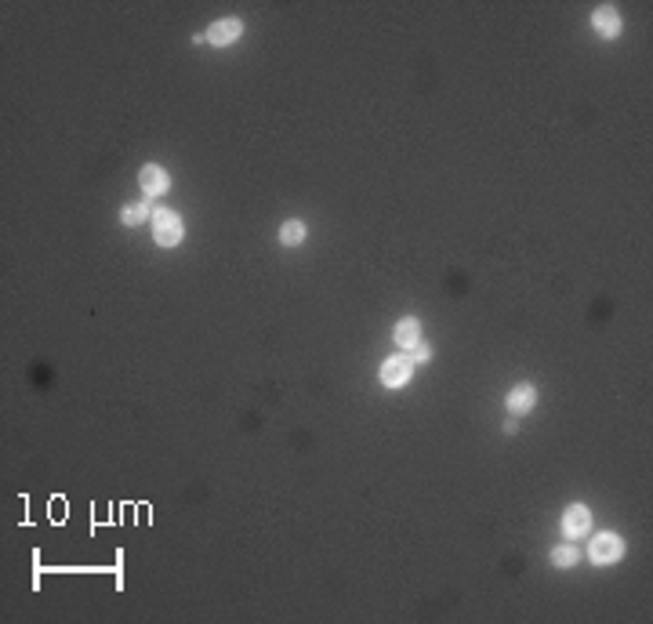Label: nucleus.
Masks as SVG:
<instances>
[{
  "label": "nucleus",
  "instance_id": "obj_1",
  "mask_svg": "<svg viewBox=\"0 0 653 624\" xmlns=\"http://www.w3.org/2000/svg\"><path fill=\"white\" fill-rule=\"evenodd\" d=\"M152 222H157V240L163 247H174L182 240V222L174 211H152Z\"/></svg>",
  "mask_w": 653,
  "mask_h": 624
},
{
  "label": "nucleus",
  "instance_id": "obj_2",
  "mask_svg": "<svg viewBox=\"0 0 653 624\" xmlns=\"http://www.w3.org/2000/svg\"><path fill=\"white\" fill-rule=\"evenodd\" d=\"M621 555H624V541L613 538V533H599V538L592 541V559L595 563H613V559H621Z\"/></svg>",
  "mask_w": 653,
  "mask_h": 624
},
{
  "label": "nucleus",
  "instance_id": "obj_3",
  "mask_svg": "<svg viewBox=\"0 0 653 624\" xmlns=\"http://www.w3.org/2000/svg\"><path fill=\"white\" fill-rule=\"evenodd\" d=\"M411 371H414L411 356H392V360H385V367H381V381H385V385H403V381L411 378Z\"/></svg>",
  "mask_w": 653,
  "mask_h": 624
},
{
  "label": "nucleus",
  "instance_id": "obj_4",
  "mask_svg": "<svg viewBox=\"0 0 653 624\" xmlns=\"http://www.w3.org/2000/svg\"><path fill=\"white\" fill-rule=\"evenodd\" d=\"M240 30H243L240 19H222V22H214L211 33H203V36H207L211 44H233L236 36H240Z\"/></svg>",
  "mask_w": 653,
  "mask_h": 624
},
{
  "label": "nucleus",
  "instance_id": "obj_5",
  "mask_svg": "<svg viewBox=\"0 0 653 624\" xmlns=\"http://www.w3.org/2000/svg\"><path fill=\"white\" fill-rule=\"evenodd\" d=\"M142 189H146V196H160L168 189V174L149 163V167H142Z\"/></svg>",
  "mask_w": 653,
  "mask_h": 624
},
{
  "label": "nucleus",
  "instance_id": "obj_6",
  "mask_svg": "<svg viewBox=\"0 0 653 624\" xmlns=\"http://www.w3.org/2000/svg\"><path fill=\"white\" fill-rule=\"evenodd\" d=\"M588 519H592V516H588V508H584V505H573L570 512H566V523H562V527H566L570 538H581V533L588 530Z\"/></svg>",
  "mask_w": 653,
  "mask_h": 624
},
{
  "label": "nucleus",
  "instance_id": "obj_7",
  "mask_svg": "<svg viewBox=\"0 0 653 624\" xmlns=\"http://www.w3.org/2000/svg\"><path fill=\"white\" fill-rule=\"evenodd\" d=\"M417 338H421L417 320H400V327H396V341H400L403 349H414V345H417Z\"/></svg>",
  "mask_w": 653,
  "mask_h": 624
},
{
  "label": "nucleus",
  "instance_id": "obj_8",
  "mask_svg": "<svg viewBox=\"0 0 653 624\" xmlns=\"http://www.w3.org/2000/svg\"><path fill=\"white\" fill-rule=\"evenodd\" d=\"M595 25H599V33H603V36H613L621 30V19H617V11H613V8H599L595 11Z\"/></svg>",
  "mask_w": 653,
  "mask_h": 624
},
{
  "label": "nucleus",
  "instance_id": "obj_9",
  "mask_svg": "<svg viewBox=\"0 0 653 624\" xmlns=\"http://www.w3.org/2000/svg\"><path fill=\"white\" fill-rule=\"evenodd\" d=\"M534 400H537V392H534L530 385H523V389H516V392L508 396V406H512L516 414H523V411H530V406H534Z\"/></svg>",
  "mask_w": 653,
  "mask_h": 624
},
{
  "label": "nucleus",
  "instance_id": "obj_10",
  "mask_svg": "<svg viewBox=\"0 0 653 624\" xmlns=\"http://www.w3.org/2000/svg\"><path fill=\"white\" fill-rule=\"evenodd\" d=\"M279 240H284L287 247L301 244V240H305V225H301V222H287V225H284V233H279Z\"/></svg>",
  "mask_w": 653,
  "mask_h": 624
},
{
  "label": "nucleus",
  "instance_id": "obj_11",
  "mask_svg": "<svg viewBox=\"0 0 653 624\" xmlns=\"http://www.w3.org/2000/svg\"><path fill=\"white\" fill-rule=\"evenodd\" d=\"M552 563H555V566H573V563H577V548L562 544V548H555V552H552Z\"/></svg>",
  "mask_w": 653,
  "mask_h": 624
},
{
  "label": "nucleus",
  "instance_id": "obj_12",
  "mask_svg": "<svg viewBox=\"0 0 653 624\" xmlns=\"http://www.w3.org/2000/svg\"><path fill=\"white\" fill-rule=\"evenodd\" d=\"M124 225H138V222H146L149 218V207H124Z\"/></svg>",
  "mask_w": 653,
  "mask_h": 624
},
{
  "label": "nucleus",
  "instance_id": "obj_13",
  "mask_svg": "<svg viewBox=\"0 0 653 624\" xmlns=\"http://www.w3.org/2000/svg\"><path fill=\"white\" fill-rule=\"evenodd\" d=\"M414 360H417V363H425V360H428V345H421V341H417L414 352H411V363H414Z\"/></svg>",
  "mask_w": 653,
  "mask_h": 624
}]
</instances>
